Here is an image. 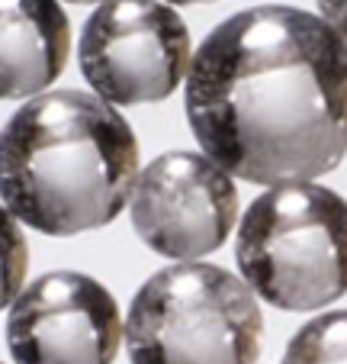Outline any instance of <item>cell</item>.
<instances>
[{
  "mask_svg": "<svg viewBox=\"0 0 347 364\" xmlns=\"http://www.w3.org/2000/svg\"><path fill=\"white\" fill-rule=\"evenodd\" d=\"M184 107L235 181H319L347 155V42L299 7L238 10L193 52Z\"/></svg>",
  "mask_w": 347,
  "mask_h": 364,
  "instance_id": "obj_1",
  "label": "cell"
},
{
  "mask_svg": "<svg viewBox=\"0 0 347 364\" xmlns=\"http://www.w3.org/2000/svg\"><path fill=\"white\" fill-rule=\"evenodd\" d=\"M138 139L109 100L42 90L0 129V200L23 226L68 239L129 206Z\"/></svg>",
  "mask_w": 347,
  "mask_h": 364,
  "instance_id": "obj_2",
  "label": "cell"
},
{
  "mask_svg": "<svg viewBox=\"0 0 347 364\" xmlns=\"http://www.w3.org/2000/svg\"><path fill=\"white\" fill-rule=\"evenodd\" d=\"M235 262L258 300L328 309L347 294V200L315 181L264 187L238 220Z\"/></svg>",
  "mask_w": 347,
  "mask_h": 364,
  "instance_id": "obj_3",
  "label": "cell"
},
{
  "mask_svg": "<svg viewBox=\"0 0 347 364\" xmlns=\"http://www.w3.org/2000/svg\"><path fill=\"white\" fill-rule=\"evenodd\" d=\"M264 313L241 277L203 262L161 268L138 287L123 342L132 364H258Z\"/></svg>",
  "mask_w": 347,
  "mask_h": 364,
  "instance_id": "obj_4",
  "label": "cell"
},
{
  "mask_svg": "<svg viewBox=\"0 0 347 364\" xmlns=\"http://www.w3.org/2000/svg\"><path fill=\"white\" fill-rule=\"evenodd\" d=\"M190 58V29L167 0H103L77 42L84 77L113 107L167 100L187 81Z\"/></svg>",
  "mask_w": 347,
  "mask_h": 364,
  "instance_id": "obj_5",
  "label": "cell"
},
{
  "mask_svg": "<svg viewBox=\"0 0 347 364\" xmlns=\"http://www.w3.org/2000/svg\"><path fill=\"white\" fill-rule=\"evenodd\" d=\"M126 210L151 252L170 262H199L238 226V187L203 149L164 151L138 168Z\"/></svg>",
  "mask_w": 347,
  "mask_h": 364,
  "instance_id": "obj_6",
  "label": "cell"
},
{
  "mask_svg": "<svg viewBox=\"0 0 347 364\" xmlns=\"http://www.w3.org/2000/svg\"><path fill=\"white\" fill-rule=\"evenodd\" d=\"M7 309V348L16 364H113L123 345L116 296L81 271L35 277Z\"/></svg>",
  "mask_w": 347,
  "mask_h": 364,
  "instance_id": "obj_7",
  "label": "cell"
},
{
  "mask_svg": "<svg viewBox=\"0 0 347 364\" xmlns=\"http://www.w3.org/2000/svg\"><path fill=\"white\" fill-rule=\"evenodd\" d=\"M71 23L58 0H0V100H26L62 77Z\"/></svg>",
  "mask_w": 347,
  "mask_h": 364,
  "instance_id": "obj_8",
  "label": "cell"
},
{
  "mask_svg": "<svg viewBox=\"0 0 347 364\" xmlns=\"http://www.w3.org/2000/svg\"><path fill=\"white\" fill-rule=\"evenodd\" d=\"M280 364H347V309H328L302 323Z\"/></svg>",
  "mask_w": 347,
  "mask_h": 364,
  "instance_id": "obj_9",
  "label": "cell"
},
{
  "mask_svg": "<svg viewBox=\"0 0 347 364\" xmlns=\"http://www.w3.org/2000/svg\"><path fill=\"white\" fill-rule=\"evenodd\" d=\"M29 245L20 229V220L0 203V313L26 287Z\"/></svg>",
  "mask_w": 347,
  "mask_h": 364,
  "instance_id": "obj_10",
  "label": "cell"
},
{
  "mask_svg": "<svg viewBox=\"0 0 347 364\" xmlns=\"http://www.w3.org/2000/svg\"><path fill=\"white\" fill-rule=\"evenodd\" d=\"M319 16L347 42V0H315Z\"/></svg>",
  "mask_w": 347,
  "mask_h": 364,
  "instance_id": "obj_11",
  "label": "cell"
},
{
  "mask_svg": "<svg viewBox=\"0 0 347 364\" xmlns=\"http://www.w3.org/2000/svg\"><path fill=\"white\" fill-rule=\"evenodd\" d=\"M174 7H193V4H212V0H167Z\"/></svg>",
  "mask_w": 347,
  "mask_h": 364,
  "instance_id": "obj_12",
  "label": "cell"
},
{
  "mask_svg": "<svg viewBox=\"0 0 347 364\" xmlns=\"http://www.w3.org/2000/svg\"><path fill=\"white\" fill-rule=\"evenodd\" d=\"M65 4H81V7H97V4H103V0H65Z\"/></svg>",
  "mask_w": 347,
  "mask_h": 364,
  "instance_id": "obj_13",
  "label": "cell"
}]
</instances>
